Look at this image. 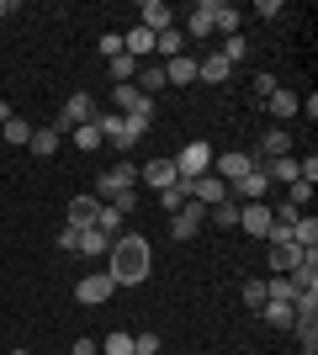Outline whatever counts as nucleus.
I'll return each mask as SVG.
<instances>
[{
	"instance_id": "obj_36",
	"label": "nucleus",
	"mask_w": 318,
	"mask_h": 355,
	"mask_svg": "<svg viewBox=\"0 0 318 355\" xmlns=\"http://www.w3.org/2000/svg\"><path fill=\"white\" fill-rule=\"evenodd\" d=\"M96 228H101L106 239H122V212L117 207H101V212H96Z\"/></svg>"
},
{
	"instance_id": "obj_5",
	"label": "nucleus",
	"mask_w": 318,
	"mask_h": 355,
	"mask_svg": "<svg viewBox=\"0 0 318 355\" xmlns=\"http://www.w3.org/2000/svg\"><path fill=\"white\" fill-rule=\"evenodd\" d=\"M249 170H255V154H249V148H223V154H212V175L223 180V186L244 180Z\"/></svg>"
},
{
	"instance_id": "obj_29",
	"label": "nucleus",
	"mask_w": 318,
	"mask_h": 355,
	"mask_svg": "<svg viewBox=\"0 0 318 355\" xmlns=\"http://www.w3.org/2000/svg\"><path fill=\"white\" fill-rule=\"evenodd\" d=\"M181 43H186V32L181 27H170L154 37V59H181Z\"/></svg>"
},
{
	"instance_id": "obj_35",
	"label": "nucleus",
	"mask_w": 318,
	"mask_h": 355,
	"mask_svg": "<svg viewBox=\"0 0 318 355\" xmlns=\"http://www.w3.org/2000/svg\"><path fill=\"white\" fill-rule=\"evenodd\" d=\"M101 355H133V334H127V329L106 334V340H101Z\"/></svg>"
},
{
	"instance_id": "obj_2",
	"label": "nucleus",
	"mask_w": 318,
	"mask_h": 355,
	"mask_svg": "<svg viewBox=\"0 0 318 355\" xmlns=\"http://www.w3.org/2000/svg\"><path fill=\"white\" fill-rule=\"evenodd\" d=\"M96 122H101V138H106V148H117V154H127V148H133L138 138L149 133V122L117 117V112H96Z\"/></svg>"
},
{
	"instance_id": "obj_14",
	"label": "nucleus",
	"mask_w": 318,
	"mask_h": 355,
	"mask_svg": "<svg viewBox=\"0 0 318 355\" xmlns=\"http://www.w3.org/2000/svg\"><path fill=\"white\" fill-rule=\"evenodd\" d=\"M191 202H202V207H218V202H228V186L207 170V175L191 180Z\"/></svg>"
},
{
	"instance_id": "obj_42",
	"label": "nucleus",
	"mask_w": 318,
	"mask_h": 355,
	"mask_svg": "<svg viewBox=\"0 0 318 355\" xmlns=\"http://www.w3.org/2000/svg\"><path fill=\"white\" fill-rule=\"evenodd\" d=\"M271 90H276V74H265V69H260V74H255V96H260V101H265Z\"/></svg>"
},
{
	"instance_id": "obj_45",
	"label": "nucleus",
	"mask_w": 318,
	"mask_h": 355,
	"mask_svg": "<svg viewBox=\"0 0 318 355\" xmlns=\"http://www.w3.org/2000/svg\"><path fill=\"white\" fill-rule=\"evenodd\" d=\"M69 355H101V350H96V340H75V350H69Z\"/></svg>"
},
{
	"instance_id": "obj_1",
	"label": "nucleus",
	"mask_w": 318,
	"mask_h": 355,
	"mask_svg": "<svg viewBox=\"0 0 318 355\" xmlns=\"http://www.w3.org/2000/svg\"><path fill=\"white\" fill-rule=\"evenodd\" d=\"M149 266H154V250L143 234H122L112 239V250H106V276L117 286H143L149 282Z\"/></svg>"
},
{
	"instance_id": "obj_25",
	"label": "nucleus",
	"mask_w": 318,
	"mask_h": 355,
	"mask_svg": "<svg viewBox=\"0 0 318 355\" xmlns=\"http://www.w3.org/2000/svg\"><path fill=\"white\" fill-rule=\"evenodd\" d=\"M292 244H297V250H318V218L313 212H303V218L292 223Z\"/></svg>"
},
{
	"instance_id": "obj_47",
	"label": "nucleus",
	"mask_w": 318,
	"mask_h": 355,
	"mask_svg": "<svg viewBox=\"0 0 318 355\" xmlns=\"http://www.w3.org/2000/svg\"><path fill=\"white\" fill-rule=\"evenodd\" d=\"M6 16H11V6H6V0H0V21H6Z\"/></svg>"
},
{
	"instance_id": "obj_18",
	"label": "nucleus",
	"mask_w": 318,
	"mask_h": 355,
	"mask_svg": "<svg viewBox=\"0 0 318 355\" xmlns=\"http://www.w3.org/2000/svg\"><path fill=\"white\" fill-rule=\"evenodd\" d=\"M212 16H218V0H197L186 16V37H212Z\"/></svg>"
},
{
	"instance_id": "obj_46",
	"label": "nucleus",
	"mask_w": 318,
	"mask_h": 355,
	"mask_svg": "<svg viewBox=\"0 0 318 355\" xmlns=\"http://www.w3.org/2000/svg\"><path fill=\"white\" fill-rule=\"evenodd\" d=\"M6 117H11V101H0V122H6Z\"/></svg>"
},
{
	"instance_id": "obj_26",
	"label": "nucleus",
	"mask_w": 318,
	"mask_h": 355,
	"mask_svg": "<svg viewBox=\"0 0 318 355\" xmlns=\"http://www.w3.org/2000/svg\"><path fill=\"white\" fill-rule=\"evenodd\" d=\"M138 90H143V96H159V90H165V69H159V64H138V80H133Z\"/></svg>"
},
{
	"instance_id": "obj_16",
	"label": "nucleus",
	"mask_w": 318,
	"mask_h": 355,
	"mask_svg": "<svg viewBox=\"0 0 318 355\" xmlns=\"http://www.w3.org/2000/svg\"><path fill=\"white\" fill-rule=\"evenodd\" d=\"M297 101H303V96H297V90H287V85H276V90H271V96H265V101H260V106H265V112H271L276 122H287V117H297Z\"/></svg>"
},
{
	"instance_id": "obj_15",
	"label": "nucleus",
	"mask_w": 318,
	"mask_h": 355,
	"mask_svg": "<svg viewBox=\"0 0 318 355\" xmlns=\"http://www.w3.org/2000/svg\"><path fill=\"white\" fill-rule=\"evenodd\" d=\"M303 254H308V250H297L292 239H281V244H271V276H292V270L303 266Z\"/></svg>"
},
{
	"instance_id": "obj_40",
	"label": "nucleus",
	"mask_w": 318,
	"mask_h": 355,
	"mask_svg": "<svg viewBox=\"0 0 318 355\" xmlns=\"http://www.w3.org/2000/svg\"><path fill=\"white\" fill-rule=\"evenodd\" d=\"M59 250H64V254L80 250V228H69V223H64V228H59Z\"/></svg>"
},
{
	"instance_id": "obj_33",
	"label": "nucleus",
	"mask_w": 318,
	"mask_h": 355,
	"mask_svg": "<svg viewBox=\"0 0 318 355\" xmlns=\"http://www.w3.org/2000/svg\"><path fill=\"white\" fill-rule=\"evenodd\" d=\"M75 148H85V154H96V148H106V138H101V122H85V128H75Z\"/></svg>"
},
{
	"instance_id": "obj_8",
	"label": "nucleus",
	"mask_w": 318,
	"mask_h": 355,
	"mask_svg": "<svg viewBox=\"0 0 318 355\" xmlns=\"http://www.w3.org/2000/svg\"><path fill=\"white\" fill-rule=\"evenodd\" d=\"M212 154H218L212 144H186V148H181V159H175V175H181V180L207 175V170H212Z\"/></svg>"
},
{
	"instance_id": "obj_30",
	"label": "nucleus",
	"mask_w": 318,
	"mask_h": 355,
	"mask_svg": "<svg viewBox=\"0 0 318 355\" xmlns=\"http://www.w3.org/2000/svg\"><path fill=\"white\" fill-rule=\"evenodd\" d=\"M59 144H64V138L53 133V128H32V144L27 148L37 154V159H53V148H59Z\"/></svg>"
},
{
	"instance_id": "obj_9",
	"label": "nucleus",
	"mask_w": 318,
	"mask_h": 355,
	"mask_svg": "<svg viewBox=\"0 0 318 355\" xmlns=\"http://www.w3.org/2000/svg\"><path fill=\"white\" fill-rule=\"evenodd\" d=\"M239 228L249 239H271V202H239Z\"/></svg>"
},
{
	"instance_id": "obj_48",
	"label": "nucleus",
	"mask_w": 318,
	"mask_h": 355,
	"mask_svg": "<svg viewBox=\"0 0 318 355\" xmlns=\"http://www.w3.org/2000/svg\"><path fill=\"white\" fill-rule=\"evenodd\" d=\"M11 355H32V350H11Z\"/></svg>"
},
{
	"instance_id": "obj_43",
	"label": "nucleus",
	"mask_w": 318,
	"mask_h": 355,
	"mask_svg": "<svg viewBox=\"0 0 318 355\" xmlns=\"http://www.w3.org/2000/svg\"><path fill=\"white\" fill-rule=\"evenodd\" d=\"M106 207H117V212H122V218H127V212H133V207H138V191H122V196H117V202H106Z\"/></svg>"
},
{
	"instance_id": "obj_38",
	"label": "nucleus",
	"mask_w": 318,
	"mask_h": 355,
	"mask_svg": "<svg viewBox=\"0 0 318 355\" xmlns=\"http://www.w3.org/2000/svg\"><path fill=\"white\" fill-rule=\"evenodd\" d=\"M133 355H159V334H154V329L133 334Z\"/></svg>"
},
{
	"instance_id": "obj_41",
	"label": "nucleus",
	"mask_w": 318,
	"mask_h": 355,
	"mask_svg": "<svg viewBox=\"0 0 318 355\" xmlns=\"http://www.w3.org/2000/svg\"><path fill=\"white\" fill-rule=\"evenodd\" d=\"M281 11H287L281 0H260V6H255V16H265V21H276V16H281Z\"/></svg>"
},
{
	"instance_id": "obj_6",
	"label": "nucleus",
	"mask_w": 318,
	"mask_h": 355,
	"mask_svg": "<svg viewBox=\"0 0 318 355\" xmlns=\"http://www.w3.org/2000/svg\"><path fill=\"white\" fill-rule=\"evenodd\" d=\"M138 186V164L133 159H122V164H112L106 175H96V196H106V202H117L122 191H133Z\"/></svg>"
},
{
	"instance_id": "obj_44",
	"label": "nucleus",
	"mask_w": 318,
	"mask_h": 355,
	"mask_svg": "<svg viewBox=\"0 0 318 355\" xmlns=\"http://www.w3.org/2000/svg\"><path fill=\"white\" fill-rule=\"evenodd\" d=\"M101 53H106V59H117V53H122V37H117V32H106V37H101Z\"/></svg>"
},
{
	"instance_id": "obj_10",
	"label": "nucleus",
	"mask_w": 318,
	"mask_h": 355,
	"mask_svg": "<svg viewBox=\"0 0 318 355\" xmlns=\"http://www.w3.org/2000/svg\"><path fill=\"white\" fill-rule=\"evenodd\" d=\"M138 27H143V32H154V37H159V32L181 27V21H175V11H170L165 0H143V6H138Z\"/></svg>"
},
{
	"instance_id": "obj_23",
	"label": "nucleus",
	"mask_w": 318,
	"mask_h": 355,
	"mask_svg": "<svg viewBox=\"0 0 318 355\" xmlns=\"http://www.w3.org/2000/svg\"><path fill=\"white\" fill-rule=\"evenodd\" d=\"M244 27V11H233L228 0H218V16H212V32H223V37H239Z\"/></svg>"
},
{
	"instance_id": "obj_17",
	"label": "nucleus",
	"mask_w": 318,
	"mask_h": 355,
	"mask_svg": "<svg viewBox=\"0 0 318 355\" xmlns=\"http://www.w3.org/2000/svg\"><path fill=\"white\" fill-rule=\"evenodd\" d=\"M138 180H143V186H154V191H165V186H175V159H149L143 164V170H138Z\"/></svg>"
},
{
	"instance_id": "obj_13",
	"label": "nucleus",
	"mask_w": 318,
	"mask_h": 355,
	"mask_svg": "<svg viewBox=\"0 0 318 355\" xmlns=\"http://www.w3.org/2000/svg\"><path fill=\"white\" fill-rule=\"evenodd\" d=\"M228 196H233V202H265V196H271V175H265V170H249L244 180L228 186Z\"/></svg>"
},
{
	"instance_id": "obj_28",
	"label": "nucleus",
	"mask_w": 318,
	"mask_h": 355,
	"mask_svg": "<svg viewBox=\"0 0 318 355\" xmlns=\"http://www.w3.org/2000/svg\"><path fill=\"white\" fill-rule=\"evenodd\" d=\"M106 250H112V239H106L101 228H80V250L75 254H96V260H106Z\"/></svg>"
},
{
	"instance_id": "obj_39",
	"label": "nucleus",
	"mask_w": 318,
	"mask_h": 355,
	"mask_svg": "<svg viewBox=\"0 0 318 355\" xmlns=\"http://www.w3.org/2000/svg\"><path fill=\"white\" fill-rule=\"evenodd\" d=\"M287 191H292V196H287V202H292V207H297V212H303V207H308V202H313V186H308V180H292Z\"/></svg>"
},
{
	"instance_id": "obj_7",
	"label": "nucleus",
	"mask_w": 318,
	"mask_h": 355,
	"mask_svg": "<svg viewBox=\"0 0 318 355\" xmlns=\"http://www.w3.org/2000/svg\"><path fill=\"white\" fill-rule=\"evenodd\" d=\"M117 292V282L106 276V270H91V276H80V286H75V302L80 308H101L106 297Z\"/></svg>"
},
{
	"instance_id": "obj_4",
	"label": "nucleus",
	"mask_w": 318,
	"mask_h": 355,
	"mask_svg": "<svg viewBox=\"0 0 318 355\" xmlns=\"http://www.w3.org/2000/svg\"><path fill=\"white\" fill-rule=\"evenodd\" d=\"M112 112H117V117H133V122H154V101L138 85H112Z\"/></svg>"
},
{
	"instance_id": "obj_3",
	"label": "nucleus",
	"mask_w": 318,
	"mask_h": 355,
	"mask_svg": "<svg viewBox=\"0 0 318 355\" xmlns=\"http://www.w3.org/2000/svg\"><path fill=\"white\" fill-rule=\"evenodd\" d=\"M85 122H96V96L91 90H75L69 101H64V112L53 117V133H75V128H85Z\"/></svg>"
},
{
	"instance_id": "obj_11",
	"label": "nucleus",
	"mask_w": 318,
	"mask_h": 355,
	"mask_svg": "<svg viewBox=\"0 0 318 355\" xmlns=\"http://www.w3.org/2000/svg\"><path fill=\"white\" fill-rule=\"evenodd\" d=\"M202 223H207V207H202V202H186L181 212H170V234L175 239H197Z\"/></svg>"
},
{
	"instance_id": "obj_21",
	"label": "nucleus",
	"mask_w": 318,
	"mask_h": 355,
	"mask_svg": "<svg viewBox=\"0 0 318 355\" xmlns=\"http://www.w3.org/2000/svg\"><path fill=\"white\" fill-rule=\"evenodd\" d=\"M96 212H101L96 196H75L69 202V228H96Z\"/></svg>"
},
{
	"instance_id": "obj_12",
	"label": "nucleus",
	"mask_w": 318,
	"mask_h": 355,
	"mask_svg": "<svg viewBox=\"0 0 318 355\" xmlns=\"http://www.w3.org/2000/svg\"><path fill=\"white\" fill-rule=\"evenodd\" d=\"M249 154H255V170H260L265 159H287V154H292V133H287V128H271V133L260 138Z\"/></svg>"
},
{
	"instance_id": "obj_27",
	"label": "nucleus",
	"mask_w": 318,
	"mask_h": 355,
	"mask_svg": "<svg viewBox=\"0 0 318 355\" xmlns=\"http://www.w3.org/2000/svg\"><path fill=\"white\" fill-rule=\"evenodd\" d=\"M260 318H265V324H271V329H292V318H297V313H292V302H281V297H271V302L260 308Z\"/></svg>"
},
{
	"instance_id": "obj_24",
	"label": "nucleus",
	"mask_w": 318,
	"mask_h": 355,
	"mask_svg": "<svg viewBox=\"0 0 318 355\" xmlns=\"http://www.w3.org/2000/svg\"><path fill=\"white\" fill-rule=\"evenodd\" d=\"M0 144H21V148H27V144H32V122L11 112V117L0 122Z\"/></svg>"
},
{
	"instance_id": "obj_37",
	"label": "nucleus",
	"mask_w": 318,
	"mask_h": 355,
	"mask_svg": "<svg viewBox=\"0 0 318 355\" xmlns=\"http://www.w3.org/2000/svg\"><path fill=\"white\" fill-rule=\"evenodd\" d=\"M218 59H228V64H239V59H249V37H223V53H218Z\"/></svg>"
},
{
	"instance_id": "obj_31",
	"label": "nucleus",
	"mask_w": 318,
	"mask_h": 355,
	"mask_svg": "<svg viewBox=\"0 0 318 355\" xmlns=\"http://www.w3.org/2000/svg\"><path fill=\"white\" fill-rule=\"evenodd\" d=\"M186 202H191V180H175V186L159 191V207H165V212H181Z\"/></svg>"
},
{
	"instance_id": "obj_19",
	"label": "nucleus",
	"mask_w": 318,
	"mask_h": 355,
	"mask_svg": "<svg viewBox=\"0 0 318 355\" xmlns=\"http://www.w3.org/2000/svg\"><path fill=\"white\" fill-rule=\"evenodd\" d=\"M159 69H165V85H197V59H165L159 64Z\"/></svg>"
},
{
	"instance_id": "obj_22",
	"label": "nucleus",
	"mask_w": 318,
	"mask_h": 355,
	"mask_svg": "<svg viewBox=\"0 0 318 355\" xmlns=\"http://www.w3.org/2000/svg\"><path fill=\"white\" fill-rule=\"evenodd\" d=\"M228 74H233V64L218 59V53H212V59H197V80H202V85H223Z\"/></svg>"
},
{
	"instance_id": "obj_20",
	"label": "nucleus",
	"mask_w": 318,
	"mask_h": 355,
	"mask_svg": "<svg viewBox=\"0 0 318 355\" xmlns=\"http://www.w3.org/2000/svg\"><path fill=\"white\" fill-rule=\"evenodd\" d=\"M122 53H127V59H154V32H143V27H133L127 32V37H122Z\"/></svg>"
},
{
	"instance_id": "obj_34",
	"label": "nucleus",
	"mask_w": 318,
	"mask_h": 355,
	"mask_svg": "<svg viewBox=\"0 0 318 355\" xmlns=\"http://www.w3.org/2000/svg\"><path fill=\"white\" fill-rule=\"evenodd\" d=\"M207 223H218V228H239V202L228 196V202H218V207H207Z\"/></svg>"
},
{
	"instance_id": "obj_32",
	"label": "nucleus",
	"mask_w": 318,
	"mask_h": 355,
	"mask_svg": "<svg viewBox=\"0 0 318 355\" xmlns=\"http://www.w3.org/2000/svg\"><path fill=\"white\" fill-rule=\"evenodd\" d=\"M239 297H244V308H249V313H260V308H265V302H271V292H265V276H249Z\"/></svg>"
}]
</instances>
